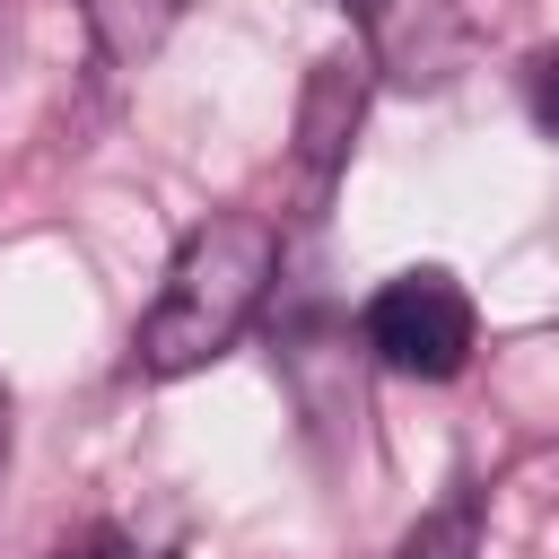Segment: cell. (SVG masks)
Returning <instances> with one entry per match:
<instances>
[{
    "instance_id": "4",
    "label": "cell",
    "mask_w": 559,
    "mask_h": 559,
    "mask_svg": "<svg viewBox=\"0 0 559 559\" xmlns=\"http://www.w3.org/2000/svg\"><path fill=\"white\" fill-rule=\"evenodd\" d=\"M367 44L358 52H323L314 61V79H306V96H297V166H306V192L323 201V183L341 175V157H349V131H358V114H367Z\"/></svg>"
},
{
    "instance_id": "1",
    "label": "cell",
    "mask_w": 559,
    "mask_h": 559,
    "mask_svg": "<svg viewBox=\"0 0 559 559\" xmlns=\"http://www.w3.org/2000/svg\"><path fill=\"white\" fill-rule=\"evenodd\" d=\"M280 280V227L253 218V210H210L175 262H166V288L157 306L140 314V341H131V367L140 376H192L210 367L218 349L245 341V323L262 314Z\"/></svg>"
},
{
    "instance_id": "8",
    "label": "cell",
    "mask_w": 559,
    "mask_h": 559,
    "mask_svg": "<svg viewBox=\"0 0 559 559\" xmlns=\"http://www.w3.org/2000/svg\"><path fill=\"white\" fill-rule=\"evenodd\" d=\"M122 550H131V542H122L114 524H87V533H61V542H52V559H122Z\"/></svg>"
},
{
    "instance_id": "3",
    "label": "cell",
    "mask_w": 559,
    "mask_h": 559,
    "mask_svg": "<svg viewBox=\"0 0 559 559\" xmlns=\"http://www.w3.org/2000/svg\"><path fill=\"white\" fill-rule=\"evenodd\" d=\"M358 26L367 61L411 96H437L472 70V17L454 0H358Z\"/></svg>"
},
{
    "instance_id": "6",
    "label": "cell",
    "mask_w": 559,
    "mask_h": 559,
    "mask_svg": "<svg viewBox=\"0 0 559 559\" xmlns=\"http://www.w3.org/2000/svg\"><path fill=\"white\" fill-rule=\"evenodd\" d=\"M472 550H480V489H472V480H454V489H445V498L402 533V550H393V559H472Z\"/></svg>"
},
{
    "instance_id": "7",
    "label": "cell",
    "mask_w": 559,
    "mask_h": 559,
    "mask_svg": "<svg viewBox=\"0 0 559 559\" xmlns=\"http://www.w3.org/2000/svg\"><path fill=\"white\" fill-rule=\"evenodd\" d=\"M524 105H533V122L559 140V44H542V52L524 61Z\"/></svg>"
},
{
    "instance_id": "9",
    "label": "cell",
    "mask_w": 559,
    "mask_h": 559,
    "mask_svg": "<svg viewBox=\"0 0 559 559\" xmlns=\"http://www.w3.org/2000/svg\"><path fill=\"white\" fill-rule=\"evenodd\" d=\"M0 463H9V402H0Z\"/></svg>"
},
{
    "instance_id": "5",
    "label": "cell",
    "mask_w": 559,
    "mask_h": 559,
    "mask_svg": "<svg viewBox=\"0 0 559 559\" xmlns=\"http://www.w3.org/2000/svg\"><path fill=\"white\" fill-rule=\"evenodd\" d=\"M79 9H87L96 52H105L114 70H131V61H148V52L175 35V17H183L192 0H79Z\"/></svg>"
},
{
    "instance_id": "2",
    "label": "cell",
    "mask_w": 559,
    "mask_h": 559,
    "mask_svg": "<svg viewBox=\"0 0 559 559\" xmlns=\"http://www.w3.org/2000/svg\"><path fill=\"white\" fill-rule=\"evenodd\" d=\"M358 341L376 349V367L419 376V384H445V376L472 367V297H463L445 271H393V280L367 297Z\"/></svg>"
}]
</instances>
